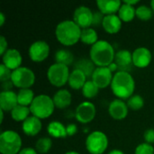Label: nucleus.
<instances>
[{"mask_svg": "<svg viewBox=\"0 0 154 154\" xmlns=\"http://www.w3.org/2000/svg\"><path fill=\"white\" fill-rule=\"evenodd\" d=\"M134 79L129 72L117 71L114 75L111 88L117 97L121 99H129L134 92Z\"/></svg>", "mask_w": 154, "mask_h": 154, "instance_id": "f257e3e1", "label": "nucleus"}, {"mask_svg": "<svg viewBox=\"0 0 154 154\" xmlns=\"http://www.w3.org/2000/svg\"><path fill=\"white\" fill-rule=\"evenodd\" d=\"M80 27L71 20L60 22L55 30L57 40L65 46H71L76 44L81 37Z\"/></svg>", "mask_w": 154, "mask_h": 154, "instance_id": "f03ea898", "label": "nucleus"}, {"mask_svg": "<svg viewBox=\"0 0 154 154\" xmlns=\"http://www.w3.org/2000/svg\"><path fill=\"white\" fill-rule=\"evenodd\" d=\"M115 50L106 41L101 40L92 45L90 59L97 67H108L115 60Z\"/></svg>", "mask_w": 154, "mask_h": 154, "instance_id": "7ed1b4c3", "label": "nucleus"}, {"mask_svg": "<svg viewBox=\"0 0 154 154\" xmlns=\"http://www.w3.org/2000/svg\"><path fill=\"white\" fill-rule=\"evenodd\" d=\"M55 108L53 100L47 95L37 96L30 106L31 113L39 119H45L51 116Z\"/></svg>", "mask_w": 154, "mask_h": 154, "instance_id": "20e7f679", "label": "nucleus"}, {"mask_svg": "<svg viewBox=\"0 0 154 154\" xmlns=\"http://www.w3.org/2000/svg\"><path fill=\"white\" fill-rule=\"evenodd\" d=\"M22 139L20 135L11 130L5 131L0 135L1 154H17L21 152Z\"/></svg>", "mask_w": 154, "mask_h": 154, "instance_id": "39448f33", "label": "nucleus"}, {"mask_svg": "<svg viewBox=\"0 0 154 154\" xmlns=\"http://www.w3.org/2000/svg\"><path fill=\"white\" fill-rule=\"evenodd\" d=\"M11 81L14 86L21 89L30 88L34 84L35 75L33 71L25 67H20L13 70Z\"/></svg>", "mask_w": 154, "mask_h": 154, "instance_id": "423d86ee", "label": "nucleus"}, {"mask_svg": "<svg viewBox=\"0 0 154 154\" xmlns=\"http://www.w3.org/2000/svg\"><path fill=\"white\" fill-rule=\"evenodd\" d=\"M108 146V139L106 135L99 131L91 133L86 140V147L91 154H102L106 152Z\"/></svg>", "mask_w": 154, "mask_h": 154, "instance_id": "0eeeda50", "label": "nucleus"}, {"mask_svg": "<svg viewBox=\"0 0 154 154\" xmlns=\"http://www.w3.org/2000/svg\"><path fill=\"white\" fill-rule=\"evenodd\" d=\"M69 67L59 63L51 65L47 71V77L51 84L58 88L64 86L69 81Z\"/></svg>", "mask_w": 154, "mask_h": 154, "instance_id": "6e6552de", "label": "nucleus"}, {"mask_svg": "<svg viewBox=\"0 0 154 154\" xmlns=\"http://www.w3.org/2000/svg\"><path fill=\"white\" fill-rule=\"evenodd\" d=\"M75 116L81 124H88L91 122L96 116V106L93 103L85 101L79 104L76 109Z\"/></svg>", "mask_w": 154, "mask_h": 154, "instance_id": "1a4fd4ad", "label": "nucleus"}, {"mask_svg": "<svg viewBox=\"0 0 154 154\" xmlns=\"http://www.w3.org/2000/svg\"><path fill=\"white\" fill-rule=\"evenodd\" d=\"M50 53V47L43 41H37L32 43L29 48V56L32 61L41 62L46 60Z\"/></svg>", "mask_w": 154, "mask_h": 154, "instance_id": "9d476101", "label": "nucleus"}, {"mask_svg": "<svg viewBox=\"0 0 154 154\" xmlns=\"http://www.w3.org/2000/svg\"><path fill=\"white\" fill-rule=\"evenodd\" d=\"M94 13L87 6H79L74 12L73 21L82 29L89 28L93 23Z\"/></svg>", "mask_w": 154, "mask_h": 154, "instance_id": "9b49d317", "label": "nucleus"}, {"mask_svg": "<svg viewBox=\"0 0 154 154\" xmlns=\"http://www.w3.org/2000/svg\"><path fill=\"white\" fill-rule=\"evenodd\" d=\"M114 76L108 67H97L92 76V80L99 88H106L111 85Z\"/></svg>", "mask_w": 154, "mask_h": 154, "instance_id": "f8f14e48", "label": "nucleus"}, {"mask_svg": "<svg viewBox=\"0 0 154 154\" xmlns=\"http://www.w3.org/2000/svg\"><path fill=\"white\" fill-rule=\"evenodd\" d=\"M152 61V53L144 47L137 48L133 52V64L137 68H146Z\"/></svg>", "mask_w": 154, "mask_h": 154, "instance_id": "ddd939ff", "label": "nucleus"}, {"mask_svg": "<svg viewBox=\"0 0 154 154\" xmlns=\"http://www.w3.org/2000/svg\"><path fill=\"white\" fill-rule=\"evenodd\" d=\"M109 115L116 120H122L125 119L128 114V106L121 99H115L113 100L108 107Z\"/></svg>", "mask_w": 154, "mask_h": 154, "instance_id": "4468645a", "label": "nucleus"}, {"mask_svg": "<svg viewBox=\"0 0 154 154\" xmlns=\"http://www.w3.org/2000/svg\"><path fill=\"white\" fill-rule=\"evenodd\" d=\"M23 59L19 51L15 49L7 50L3 55V64H5L10 69H16L21 67Z\"/></svg>", "mask_w": 154, "mask_h": 154, "instance_id": "2eb2a0df", "label": "nucleus"}, {"mask_svg": "<svg viewBox=\"0 0 154 154\" xmlns=\"http://www.w3.org/2000/svg\"><path fill=\"white\" fill-rule=\"evenodd\" d=\"M115 62L118 66L119 71L128 72L133 64V53L128 50H120L116 53Z\"/></svg>", "mask_w": 154, "mask_h": 154, "instance_id": "dca6fc26", "label": "nucleus"}, {"mask_svg": "<svg viewBox=\"0 0 154 154\" xmlns=\"http://www.w3.org/2000/svg\"><path fill=\"white\" fill-rule=\"evenodd\" d=\"M18 105L17 94L14 91H2L0 94V109L4 112L12 111Z\"/></svg>", "mask_w": 154, "mask_h": 154, "instance_id": "f3484780", "label": "nucleus"}, {"mask_svg": "<svg viewBox=\"0 0 154 154\" xmlns=\"http://www.w3.org/2000/svg\"><path fill=\"white\" fill-rule=\"evenodd\" d=\"M23 132L28 136H35L42 130V122L39 118L32 116L23 122Z\"/></svg>", "mask_w": 154, "mask_h": 154, "instance_id": "a211bd4d", "label": "nucleus"}, {"mask_svg": "<svg viewBox=\"0 0 154 154\" xmlns=\"http://www.w3.org/2000/svg\"><path fill=\"white\" fill-rule=\"evenodd\" d=\"M97 5L103 14L111 15L118 12L123 4L120 0H98Z\"/></svg>", "mask_w": 154, "mask_h": 154, "instance_id": "6ab92c4d", "label": "nucleus"}, {"mask_svg": "<svg viewBox=\"0 0 154 154\" xmlns=\"http://www.w3.org/2000/svg\"><path fill=\"white\" fill-rule=\"evenodd\" d=\"M102 26L106 32L112 34L116 33L120 31L122 27V20L119 18V16L116 14L106 15L103 20Z\"/></svg>", "mask_w": 154, "mask_h": 154, "instance_id": "aec40b11", "label": "nucleus"}, {"mask_svg": "<svg viewBox=\"0 0 154 154\" xmlns=\"http://www.w3.org/2000/svg\"><path fill=\"white\" fill-rule=\"evenodd\" d=\"M71 94L67 89H60L54 94L52 98L55 107L64 109L71 104Z\"/></svg>", "mask_w": 154, "mask_h": 154, "instance_id": "412c9836", "label": "nucleus"}, {"mask_svg": "<svg viewBox=\"0 0 154 154\" xmlns=\"http://www.w3.org/2000/svg\"><path fill=\"white\" fill-rule=\"evenodd\" d=\"M87 77L86 75L79 69H74L72 72H70L69 74V85L71 88L73 89H80L83 88L84 85L86 84L87 80Z\"/></svg>", "mask_w": 154, "mask_h": 154, "instance_id": "4be33fe9", "label": "nucleus"}, {"mask_svg": "<svg viewBox=\"0 0 154 154\" xmlns=\"http://www.w3.org/2000/svg\"><path fill=\"white\" fill-rule=\"evenodd\" d=\"M48 134L54 138H66L68 136L66 127L58 121H53L47 127Z\"/></svg>", "mask_w": 154, "mask_h": 154, "instance_id": "5701e85b", "label": "nucleus"}, {"mask_svg": "<svg viewBox=\"0 0 154 154\" xmlns=\"http://www.w3.org/2000/svg\"><path fill=\"white\" fill-rule=\"evenodd\" d=\"M73 60H74V56H73L72 52L69 51V50L61 49V50H59L58 51H56V53H55L56 63L62 64V65L69 67V65L72 64Z\"/></svg>", "mask_w": 154, "mask_h": 154, "instance_id": "b1692460", "label": "nucleus"}, {"mask_svg": "<svg viewBox=\"0 0 154 154\" xmlns=\"http://www.w3.org/2000/svg\"><path fill=\"white\" fill-rule=\"evenodd\" d=\"M75 69H79L81 70L88 79L91 78L93 76V73L95 71V67H94V63L92 60H86V59H82L80 60H79L76 64H75Z\"/></svg>", "mask_w": 154, "mask_h": 154, "instance_id": "393cba45", "label": "nucleus"}, {"mask_svg": "<svg viewBox=\"0 0 154 154\" xmlns=\"http://www.w3.org/2000/svg\"><path fill=\"white\" fill-rule=\"evenodd\" d=\"M31 113L30 107L23 106L17 105L12 111H11V116L13 120L16 122H23L29 117V114Z\"/></svg>", "mask_w": 154, "mask_h": 154, "instance_id": "a878e982", "label": "nucleus"}, {"mask_svg": "<svg viewBox=\"0 0 154 154\" xmlns=\"http://www.w3.org/2000/svg\"><path fill=\"white\" fill-rule=\"evenodd\" d=\"M119 14V18L123 21V22H130L132 21L134 16L136 15V10L134 9V7L133 5H129L127 4H123L118 11Z\"/></svg>", "mask_w": 154, "mask_h": 154, "instance_id": "bb28decb", "label": "nucleus"}, {"mask_svg": "<svg viewBox=\"0 0 154 154\" xmlns=\"http://www.w3.org/2000/svg\"><path fill=\"white\" fill-rule=\"evenodd\" d=\"M34 98L35 97H34L33 92L30 88L20 89V91L17 94L18 105L20 106H31Z\"/></svg>", "mask_w": 154, "mask_h": 154, "instance_id": "cd10ccee", "label": "nucleus"}, {"mask_svg": "<svg viewBox=\"0 0 154 154\" xmlns=\"http://www.w3.org/2000/svg\"><path fill=\"white\" fill-rule=\"evenodd\" d=\"M80 40L83 43L88 45H94L97 41V33L93 28H87L81 31Z\"/></svg>", "mask_w": 154, "mask_h": 154, "instance_id": "c85d7f7f", "label": "nucleus"}, {"mask_svg": "<svg viewBox=\"0 0 154 154\" xmlns=\"http://www.w3.org/2000/svg\"><path fill=\"white\" fill-rule=\"evenodd\" d=\"M99 91V88L93 80H88L82 88L83 96L87 98H93L95 97Z\"/></svg>", "mask_w": 154, "mask_h": 154, "instance_id": "c756f323", "label": "nucleus"}, {"mask_svg": "<svg viewBox=\"0 0 154 154\" xmlns=\"http://www.w3.org/2000/svg\"><path fill=\"white\" fill-rule=\"evenodd\" d=\"M51 146H52V142L49 137L40 138L35 144L36 151L39 153H47L51 148Z\"/></svg>", "mask_w": 154, "mask_h": 154, "instance_id": "7c9ffc66", "label": "nucleus"}, {"mask_svg": "<svg viewBox=\"0 0 154 154\" xmlns=\"http://www.w3.org/2000/svg\"><path fill=\"white\" fill-rule=\"evenodd\" d=\"M126 104H127L128 108H130L132 110H140L144 106V100L141 96L134 95V96H132L127 100Z\"/></svg>", "mask_w": 154, "mask_h": 154, "instance_id": "2f4dec72", "label": "nucleus"}, {"mask_svg": "<svg viewBox=\"0 0 154 154\" xmlns=\"http://www.w3.org/2000/svg\"><path fill=\"white\" fill-rule=\"evenodd\" d=\"M152 15H153L152 9L147 5H141L136 9V16L143 21L150 20L152 17Z\"/></svg>", "mask_w": 154, "mask_h": 154, "instance_id": "473e14b6", "label": "nucleus"}, {"mask_svg": "<svg viewBox=\"0 0 154 154\" xmlns=\"http://www.w3.org/2000/svg\"><path fill=\"white\" fill-rule=\"evenodd\" d=\"M135 154H154V148L147 143H141L135 149Z\"/></svg>", "mask_w": 154, "mask_h": 154, "instance_id": "72a5a7b5", "label": "nucleus"}, {"mask_svg": "<svg viewBox=\"0 0 154 154\" xmlns=\"http://www.w3.org/2000/svg\"><path fill=\"white\" fill-rule=\"evenodd\" d=\"M12 73H13V71H11V69H8L5 64L2 63L0 65V80L2 82L11 80Z\"/></svg>", "mask_w": 154, "mask_h": 154, "instance_id": "f704fd0d", "label": "nucleus"}, {"mask_svg": "<svg viewBox=\"0 0 154 154\" xmlns=\"http://www.w3.org/2000/svg\"><path fill=\"white\" fill-rule=\"evenodd\" d=\"M104 18H105V16L100 11L99 12H95L94 15H93V23H92V25L97 26L99 24H102Z\"/></svg>", "mask_w": 154, "mask_h": 154, "instance_id": "c9c22d12", "label": "nucleus"}, {"mask_svg": "<svg viewBox=\"0 0 154 154\" xmlns=\"http://www.w3.org/2000/svg\"><path fill=\"white\" fill-rule=\"evenodd\" d=\"M143 138L145 142L149 144H152L154 143V129H148L145 131L143 134Z\"/></svg>", "mask_w": 154, "mask_h": 154, "instance_id": "e433bc0d", "label": "nucleus"}, {"mask_svg": "<svg viewBox=\"0 0 154 154\" xmlns=\"http://www.w3.org/2000/svg\"><path fill=\"white\" fill-rule=\"evenodd\" d=\"M7 51V42L4 36H0V55H4Z\"/></svg>", "mask_w": 154, "mask_h": 154, "instance_id": "4c0bfd02", "label": "nucleus"}, {"mask_svg": "<svg viewBox=\"0 0 154 154\" xmlns=\"http://www.w3.org/2000/svg\"><path fill=\"white\" fill-rule=\"evenodd\" d=\"M66 130H67V134L68 136H72L74 135L77 131H78V128H77V125H74V124H70L67 127H66Z\"/></svg>", "mask_w": 154, "mask_h": 154, "instance_id": "58836bf2", "label": "nucleus"}, {"mask_svg": "<svg viewBox=\"0 0 154 154\" xmlns=\"http://www.w3.org/2000/svg\"><path fill=\"white\" fill-rule=\"evenodd\" d=\"M13 86H14V84H13V82L11 80L2 82V88H3L4 91H9L13 88Z\"/></svg>", "mask_w": 154, "mask_h": 154, "instance_id": "ea45409f", "label": "nucleus"}, {"mask_svg": "<svg viewBox=\"0 0 154 154\" xmlns=\"http://www.w3.org/2000/svg\"><path fill=\"white\" fill-rule=\"evenodd\" d=\"M18 154H37V151L32 148H24L22 149Z\"/></svg>", "mask_w": 154, "mask_h": 154, "instance_id": "a19ab883", "label": "nucleus"}, {"mask_svg": "<svg viewBox=\"0 0 154 154\" xmlns=\"http://www.w3.org/2000/svg\"><path fill=\"white\" fill-rule=\"evenodd\" d=\"M108 69H109L112 72H115L116 69H118V66L116 65V62H113V63H111V64L108 66Z\"/></svg>", "mask_w": 154, "mask_h": 154, "instance_id": "79ce46f5", "label": "nucleus"}, {"mask_svg": "<svg viewBox=\"0 0 154 154\" xmlns=\"http://www.w3.org/2000/svg\"><path fill=\"white\" fill-rule=\"evenodd\" d=\"M124 3H125V4H127V5H136V4H138V3H139V1H138V0H134V1H129V0H125Z\"/></svg>", "mask_w": 154, "mask_h": 154, "instance_id": "37998d69", "label": "nucleus"}, {"mask_svg": "<svg viewBox=\"0 0 154 154\" xmlns=\"http://www.w3.org/2000/svg\"><path fill=\"white\" fill-rule=\"evenodd\" d=\"M5 23V15L3 13H0V26H2Z\"/></svg>", "mask_w": 154, "mask_h": 154, "instance_id": "c03bdc74", "label": "nucleus"}, {"mask_svg": "<svg viewBox=\"0 0 154 154\" xmlns=\"http://www.w3.org/2000/svg\"><path fill=\"white\" fill-rule=\"evenodd\" d=\"M108 154H125L122 151H120V150H113V151H111Z\"/></svg>", "mask_w": 154, "mask_h": 154, "instance_id": "a18cd8bd", "label": "nucleus"}, {"mask_svg": "<svg viewBox=\"0 0 154 154\" xmlns=\"http://www.w3.org/2000/svg\"><path fill=\"white\" fill-rule=\"evenodd\" d=\"M0 113H1V123H2L3 119H4V111L2 109H0Z\"/></svg>", "mask_w": 154, "mask_h": 154, "instance_id": "49530a36", "label": "nucleus"}, {"mask_svg": "<svg viewBox=\"0 0 154 154\" xmlns=\"http://www.w3.org/2000/svg\"><path fill=\"white\" fill-rule=\"evenodd\" d=\"M65 154H79V152H74V151H70V152H68L67 153Z\"/></svg>", "mask_w": 154, "mask_h": 154, "instance_id": "de8ad7c7", "label": "nucleus"}, {"mask_svg": "<svg viewBox=\"0 0 154 154\" xmlns=\"http://www.w3.org/2000/svg\"><path fill=\"white\" fill-rule=\"evenodd\" d=\"M151 6H152V11H153L154 13V0H152V1L151 2Z\"/></svg>", "mask_w": 154, "mask_h": 154, "instance_id": "09e8293b", "label": "nucleus"}]
</instances>
